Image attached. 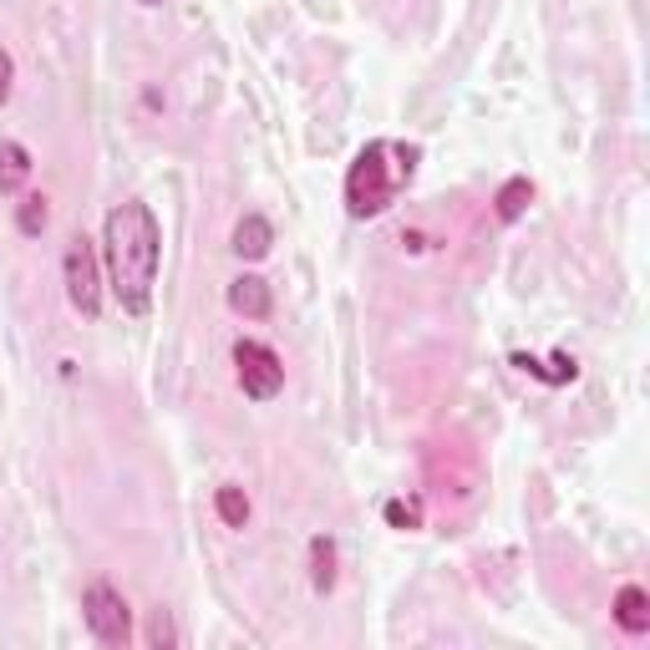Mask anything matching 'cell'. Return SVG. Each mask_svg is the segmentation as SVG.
<instances>
[{"label":"cell","mask_w":650,"mask_h":650,"mask_svg":"<svg viewBox=\"0 0 650 650\" xmlns=\"http://www.w3.org/2000/svg\"><path fill=\"white\" fill-rule=\"evenodd\" d=\"M148 640H153L158 650H174V646H178L174 615H168V610H153V615H148Z\"/></svg>","instance_id":"14"},{"label":"cell","mask_w":650,"mask_h":650,"mask_svg":"<svg viewBox=\"0 0 650 650\" xmlns=\"http://www.w3.org/2000/svg\"><path fill=\"white\" fill-rule=\"evenodd\" d=\"M229 311L244 315V321H264V315L275 311V295H270V285L260 275H239L229 285Z\"/></svg>","instance_id":"6"},{"label":"cell","mask_w":650,"mask_h":650,"mask_svg":"<svg viewBox=\"0 0 650 650\" xmlns=\"http://www.w3.org/2000/svg\"><path fill=\"white\" fill-rule=\"evenodd\" d=\"M213 513H219V524L224 528L250 524V499H244V488H234V483L219 488V493H213Z\"/></svg>","instance_id":"12"},{"label":"cell","mask_w":650,"mask_h":650,"mask_svg":"<svg viewBox=\"0 0 650 650\" xmlns=\"http://www.w3.org/2000/svg\"><path fill=\"white\" fill-rule=\"evenodd\" d=\"M46 219H51V209H46V199H41V193H25V199L15 203V229H21L25 239H41Z\"/></svg>","instance_id":"13"},{"label":"cell","mask_w":650,"mask_h":650,"mask_svg":"<svg viewBox=\"0 0 650 650\" xmlns=\"http://www.w3.org/2000/svg\"><path fill=\"white\" fill-rule=\"evenodd\" d=\"M270 244H275V229H270L264 213H244V219L234 224V254L239 260H264Z\"/></svg>","instance_id":"8"},{"label":"cell","mask_w":650,"mask_h":650,"mask_svg":"<svg viewBox=\"0 0 650 650\" xmlns=\"http://www.w3.org/2000/svg\"><path fill=\"white\" fill-rule=\"evenodd\" d=\"M107 275H113V295L123 305V315L143 321L153 311V285H158V254L162 234L148 203L127 199L107 213Z\"/></svg>","instance_id":"1"},{"label":"cell","mask_w":650,"mask_h":650,"mask_svg":"<svg viewBox=\"0 0 650 650\" xmlns=\"http://www.w3.org/2000/svg\"><path fill=\"white\" fill-rule=\"evenodd\" d=\"M387 524L391 528H417L422 518H417V509H407V503H387Z\"/></svg>","instance_id":"16"},{"label":"cell","mask_w":650,"mask_h":650,"mask_svg":"<svg viewBox=\"0 0 650 650\" xmlns=\"http://www.w3.org/2000/svg\"><path fill=\"white\" fill-rule=\"evenodd\" d=\"M138 6H162V0H138Z\"/></svg>","instance_id":"18"},{"label":"cell","mask_w":650,"mask_h":650,"mask_svg":"<svg viewBox=\"0 0 650 650\" xmlns=\"http://www.w3.org/2000/svg\"><path fill=\"white\" fill-rule=\"evenodd\" d=\"M62 280H66V301L82 321H97L102 315V264H97V244L87 234L66 239L62 254Z\"/></svg>","instance_id":"3"},{"label":"cell","mask_w":650,"mask_h":650,"mask_svg":"<svg viewBox=\"0 0 650 650\" xmlns=\"http://www.w3.org/2000/svg\"><path fill=\"white\" fill-rule=\"evenodd\" d=\"M311 585L321 589V595L336 589V544H331L325 534L311 538Z\"/></svg>","instance_id":"11"},{"label":"cell","mask_w":650,"mask_h":650,"mask_svg":"<svg viewBox=\"0 0 650 650\" xmlns=\"http://www.w3.org/2000/svg\"><path fill=\"white\" fill-rule=\"evenodd\" d=\"M397 168H401V178H412L417 174V158H422V153H417V148H407V143H401V148H397Z\"/></svg>","instance_id":"17"},{"label":"cell","mask_w":650,"mask_h":650,"mask_svg":"<svg viewBox=\"0 0 650 650\" xmlns=\"http://www.w3.org/2000/svg\"><path fill=\"white\" fill-rule=\"evenodd\" d=\"M391 203V174H387V143H366L346 174V209L350 219H371Z\"/></svg>","instance_id":"2"},{"label":"cell","mask_w":650,"mask_h":650,"mask_svg":"<svg viewBox=\"0 0 650 650\" xmlns=\"http://www.w3.org/2000/svg\"><path fill=\"white\" fill-rule=\"evenodd\" d=\"M11 92H15V62H11V51L0 46V107L11 102Z\"/></svg>","instance_id":"15"},{"label":"cell","mask_w":650,"mask_h":650,"mask_svg":"<svg viewBox=\"0 0 650 650\" xmlns=\"http://www.w3.org/2000/svg\"><path fill=\"white\" fill-rule=\"evenodd\" d=\"M615 626L626 636H646L650 630V595L640 585H620V595H615Z\"/></svg>","instance_id":"7"},{"label":"cell","mask_w":650,"mask_h":650,"mask_svg":"<svg viewBox=\"0 0 650 650\" xmlns=\"http://www.w3.org/2000/svg\"><path fill=\"white\" fill-rule=\"evenodd\" d=\"M528 203H534V184L528 178H509L499 188V199H493V213H499V224H518L528 213Z\"/></svg>","instance_id":"10"},{"label":"cell","mask_w":650,"mask_h":650,"mask_svg":"<svg viewBox=\"0 0 650 650\" xmlns=\"http://www.w3.org/2000/svg\"><path fill=\"white\" fill-rule=\"evenodd\" d=\"M82 615H87V630L97 636V646L107 650H127L133 646V610L117 595L107 579H92L87 595H82Z\"/></svg>","instance_id":"4"},{"label":"cell","mask_w":650,"mask_h":650,"mask_svg":"<svg viewBox=\"0 0 650 650\" xmlns=\"http://www.w3.org/2000/svg\"><path fill=\"white\" fill-rule=\"evenodd\" d=\"M234 371L250 401H275L285 387V366L264 340H234Z\"/></svg>","instance_id":"5"},{"label":"cell","mask_w":650,"mask_h":650,"mask_svg":"<svg viewBox=\"0 0 650 650\" xmlns=\"http://www.w3.org/2000/svg\"><path fill=\"white\" fill-rule=\"evenodd\" d=\"M31 178V148L25 143H0V193H21Z\"/></svg>","instance_id":"9"}]
</instances>
